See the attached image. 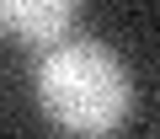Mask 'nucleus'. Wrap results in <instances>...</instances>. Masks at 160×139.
<instances>
[{"instance_id":"2","label":"nucleus","mask_w":160,"mask_h":139,"mask_svg":"<svg viewBox=\"0 0 160 139\" xmlns=\"http://www.w3.org/2000/svg\"><path fill=\"white\" fill-rule=\"evenodd\" d=\"M80 6H86V0H0V32L11 43L53 48V43L69 38Z\"/></svg>"},{"instance_id":"1","label":"nucleus","mask_w":160,"mask_h":139,"mask_svg":"<svg viewBox=\"0 0 160 139\" xmlns=\"http://www.w3.org/2000/svg\"><path fill=\"white\" fill-rule=\"evenodd\" d=\"M32 96L59 134L112 139L133 112V75L118 48L96 38H64L53 48H38Z\"/></svg>"}]
</instances>
